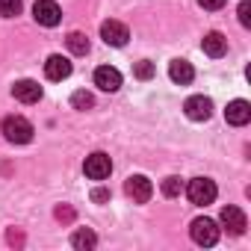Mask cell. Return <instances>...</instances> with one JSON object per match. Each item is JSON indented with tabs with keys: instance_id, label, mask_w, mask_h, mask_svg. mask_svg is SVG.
<instances>
[{
	"instance_id": "obj_2",
	"label": "cell",
	"mask_w": 251,
	"mask_h": 251,
	"mask_svg": "<svg viewBox=\"0 0 251 251\" xmlns=\"http://www.w3.org/2000/svg\"><path fill=\"white\" fill-rule=\"evenodd\" d=\"M186 195H189V201H192V204L207 207V204H213V201H216L219 189H216V183H213L210 177H192V180H189V186H186Z\"/></svg>"
},
{
	"instance_id": "obj_15",
	"label": "cell",
	"mask_w": 251,
	"mask_h": 251,
	"mask_svg": "<svg viewBox=\"0 0 251 251\" xmlns=\"http://www.w3.org/2000/svg\"><path fill=\"white\" fill-rule=\"evenodd\" d=\"M169 77H172L175 83L186 86V83H192L195 71H192V65H189L186 59H172V65H169Z\"/></svg>"
},
{
	"instance_id": "obj_13",
	"label": "cell",
	"mask_w": 251,
	"mask_h": 251,
	"mask_svg": "<svg viewBox=\"0 0 251 251\" xmlns=\"http://www.w3.org/2000/svg\"><path fill=\"white\" fill-rule=\"evenodd\" d=\"M201 48H204L207 56L219 59V56H225V50H227V39H225L222 33H207V36L201 39Z\"/></svg>"
},
{
	"instance_id": "obj_4",
	"label": "cell",
	"mask_w": 251,
	"mask_h": 251,
	"mask_svg": "<svg viewBox=\"0 0 251 251\" xmlns=\"http://www.w3.org/2000/svg\"><path fill=\"white\" fill-rule=\"evenodd\" d=\"M189 233L198 245H216L219 242V227H216L213 219H195L189 225Z\"/></svg>"
},
{
	"instance_id": "obj_16",
	"label": "cell",
	"mask_w": 251,
	"mask_h": 251,
	"mask_svg": "<svg viewBox=\"0 0 251 251\" xmlns=\"http://www.w3.org/2000/svg\"><path fill=\"white\" fill-rule=\"evenodd\" d=\"M71 245H74L77 251H89V248H95V245H98V236H95V230L80 227V230L71 236Z\"/></svg>"
},
{
	"instance_id": "obj_21",
	"label": "cell",
	"mask_w": 251,
	"mask_h": 251,
	"mask_svg": "<svg viewBox=\"0 0 251 251\" xmlns=\"http://www.w3.org/2000/svg\"><path fill=\"white\" fill-rule=\"evenodd\" d=\"M53 216H56V222H62V225H71L77 213H74V207H71V204H59V207L53 210Z\"/></svg>"
},
{
	"instance_id": "obj_14",
	"label": "cell",
	"mask_w": 251,
	"mask_h": 251,
	"mask_svg": "<svg viewBox=\"0 0 251 251\" xmlns=\"http://www.w3.org/2000/svg\"><path fill=\"white\" fill-rule=\"evenodd\" d=\"M45 74H48V80H65V77L71 74V62L56 53V56H50V59L45 62Z\"/></svg>"
},
{
	"instance_id": "obj_3",
	"label": "cell",
	"mask_w": 251,
	"mask_h": 251,
	"mask_svg": "<svg viewBox=\"0 0 251 251\" xmlns=\"http://www.w3.org/2000/svg\"><path fill=\"white\" fill-rule=\"evenodd\" d=\"M124 192H127V198H133L136 204H145L154 195V186H151V180L145 175H130L124 180Z\"/></svg>"
},
{
	"instance_id": "obj_22",
	"label": "cell",
	"mask_w": 251,
	"mask_h": 251,
	"mask_svg": "<svg viewBox=\"0 0 251 251\" xmlns=\"http://www.w3.org/2000/svg\"><path fill=\"white\" fill-rule=\"evenodd\" d=\"M236 15H239V24L242 27H251V3H248V0H242V3H239Z\"/></svg>"
},
{
	"instance_id": "obj_5",
	"label": "cell",
	"mask_w": 251,
	"mask_h": 251,
	"mask_svg": "<svg viewBox=\"0 0 251 251\" xmlns=\"http://www.w3.org/2000/svg\"><path fill=\"white\" fill-rule=\"evenodd\" d=\"M33 18L42 24V27H56L62 21V9L53 3V0H36L33 6Z\"/></svg>"
},
{
	"instance_id": "obj_26",
	"label": "cell",
	"mask_w": 251,
	"mask_h": 251,
	"mask_svg": "<svg viewBox=\"0 0 251 251\" xmlns=\"http://www.w3.org/2000/svg\"><path fill=\"white\" fill-rule=\"evenodd\" d=\"M198 3L204 6V9H210V12H216V9H222L227 0H198Z\"/></svg>"
},
{
	"instance_id": "obj_25",
	"label": "cell",
	"mask_w": 251,
	"mask_h": 251,
	"mask_svg": "<svg viewBox=\"0 0 251 251\" xmlns=\"http://www.w3.org/2000/svg\"><path fill=\"white\" fill-rule=\"evenodd\" d=\"M92 201H95V204H103V201H109V189H103V186H98V189L92 192Z\"/></svg>"
},
{
	"instance_id": "obj_11",
	"label": "cell",
	"mask_w": 251,
	"mask_h": 251,
	"mask_svg": "<svg viewBox=\"0 0 251 251\" xmlns=\"http://www.w3.org/2000/svg\"><path fill=\"white\" fill-rule=\"evenodd\" d=\"M12 95L21 100V103H39L42 100V86L36 80H18L12 86Z\"/></svg>"
},
{
	"instance_id": "obj_23",
	"label": "cell",
	"mask_w": 251,
	"mask_h": 251,
	"mask_svg": "<svg viewBox=\"0 0 251 251\" xmlns=\"http://www.w3.org/2000/svg\"><path fill=\"white\" fill-rule=\"evenodd\" d=\"M133 74H136L139 80H151V77H154V65H151V62H136Z\"/></svg>"
},
{
	"instance_id": "obj_17",
	"label": "cell",
	"mask_w": 251,
	"mask_h": 251,
	"mask_svg": "<svg viewBox=\"0 0 251 251\" xmlns=\"http://www.w3.org/2000/svg\"><path fill=\"white\" fill-rule=\"evenodd\" d=\"M65 42H68V50H71V53H77V56H86V53H89V39H86L83 33H71Z\"/></svg>"
},
{
	"instance_id": "obj_7",
	"label": "cell",
	"mask_w": 251,
	"mask_h": 251,
	"mask_svg": "<svg viewBox=\"0 0 251 251\" xmlns=\"http://www.w3.org/2000/svg\"><path fill=\"white\" fill-rule=\"evenodd\" d=\"M100 39L106 45H112V48H124V45H127V39H130V30L124 27L121 21H103L100 24Z\"/></svg>"
},
{
	"instance_id": "obj_6",
	"label": "cell",
	"mask_w": 251,
	"mask_h": 251,
	"mask_svg": "<svg viewBox=\"0 0 251 251\" xmlns=\"http://www.w3.org/2000/svg\"><path fill=\"white\" fill-rule=\"evenodd\" d=\"M83 172H86V177H92V180H103V177H109V172H112V160H109L106 154L95 151L92 157H86Z\"/></svg>"
},
{
	"instance_id": "obj_19",
	"label": "cell",
	"mask_w": 251,
	"mask_h": 251,
	"mask_svg": "<svg viewBox=\"0 0 251 251\" xmlns=\"http://www.w3.org/2000/svg\"><path fill=\"white\" fill-rule=\"evenodd\" d=\"M180 192H183L180 177H166V180H163V195H166V198H177Z\"/></svg>"
},
{
	"instance_id": "obj_8",
	"label": "cell",
	"mask_w": 251,
	"mask_h": 251,
	"mask_svg": "<svg viewBox=\"0 0 251 251\" xmlns=\"http://www.w3.org/2000/svg\"><path fill=\"white\" fill-rule=\"evenodd\" d=\"M183 109H186V115H189L192 121H207V118L213 115V100L204 98V95H192V98L183 103Z\"/></svg>"
},
{
	"instance_id": "obj_20",
	"label": "cell",
	"mask_w": 251,
	"mask_h": 251,
	"mask_svg": "<svg viewBox=\"0 0 251 251\" xmlns=\"http://www.w3.org/2000/svg\"><path fill=\"white\" fill-rule=\"evenodd\" d=\"M0 15H3V18L21 15V0H0Z\"/></svg>"
},
{
	"instance_id": "obj_10",
	"label": "cell",
	"mask_w": 251,
	"mask_h": 251,
	"mask_svg": "<svg viewBox=\"0 0 251 251\" xmlns=\"http://www.w3.org/2000/svg\"><path fill=\"white\" fill-rule=\"evenodd\" d=\"M225 118H227V124H233V127H242V124H248L251 121V103L248 100H230L227 103V109H225Z\"/></svg>"
},
{
	"instance_id": "obj_24",
	"label": "cell",
	"mask_w": 251,
	"mask_h": 251,
	"mask_svg": "<svg viewBox=\"0 0 251 251\" xmlns=\"http://www.w3.org/2000/svg\"><path fill=\"white\" fill-rule=\"evenodd\" d=\"M6 242H9V245H15V248H21V245H24V230L9 227V230H6Z\"/></svg>"
},
{
	"instance_id": "obj_1",
	"label": "cell",
	"mask_w": 251,
	"mask_h": 251,
	"mask_svg": "<svg viewBox=\"0 0 251 251\" xmlns=\"http://www.w3.org/2000/svg\"><path fill=\"white\" fill-rule=\"evenodd\" d=\"M0 127H3V136H6L9 142H15V145H27V142L33 139V133H36L33 124H30L24 115H6Z\"/></svg>"
},
{
	"instance_id": "obj_9",
	"label": "cell",
	"mask_w": 251,
	"mask_h": 251,
	"mask_svg": "<svg viewBox=\"0 0 251 251\" xmlns=\"http://www.w3.org/2000/svg\"><path fill=\"white\" fill-rule=\"evenodd\" d=\"M222 225H225V230L227 233H233V236H239V233H245V227H248V222H245V213L239 210V207H222Z\"/></svg>"
},
{
	"instance_id": "obj_18",
	"label": "cell",
	"mask_w": 251,
	"mask_h": 251,
	"mask_svg": "<svg viewBox=\"0 0 251 251\" xmlns=\"http://www.w3.org/2000/svg\"><path fill=\"white\" fill-rule=\"evenodd\" d=\"M71 106H74V109H92V106H95V98H92V92H86V89H77V92L71 95Z\"/></svg>"
},
{
	"instance_id": "obj_12",
	"label": "cell",
	"mask_w": 251,
	"mask_h": 251,
	"mask_svg": "<svg viewBox=\"0 0 251 251\" xmlns=\"http://www.w3.org/2000/svg\"><path fill=\"white\" fill-rule=\"evenodd\" d=\"M95 86L103 89V92H118L121 89V74L115 68H109V65H100L95 71Z\"/></svg>"
}]
</instances>
